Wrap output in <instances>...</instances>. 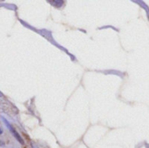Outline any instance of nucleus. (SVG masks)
<instances>
[{
    "label": "nucleus",
    "mask_w": 149,
    "mask_h": 148,
    "mask_svg": "<svg viewBox=\"0 0 149 148\" xmlns=\"http://www.w3.org/2000/svg\"><path fill=\"white\" fill-rule=\"evenodd\" d=\"M32 148H37V147H35L34 145H32Z\"/></svg>",
    "instance_id": "nucleus-2"
},
{
    "label": "nucleus",
    "mask_w": 149,
    "mask_h": 148,
    "mask_svg": "<svg viewBox=\"0 0 149 148\" xmlns=\"http://www.w3.org/2000/svg\"><path fill=\"white\" fill-rule=\"evenodd\" d=\"M3 133V132H2V130H1V129H0V134H1V133Z\"/></svg>",
    "instance_id": "nucleus-3"
},
{
    "label": "nucleus",
    "mask_w": 149,
    "mask_h": 148,
    "mask_svg": "<svg viewBox=\"0 0 149 148\" xmlns=\"http://www.w3.org/2000/svg\"><path fill=\"white\" fill-rule=\"evenodd\" d=\"M2 120H3V122L5 123L6 126H7V127L10 129V131L12 133V134H13V136L16 138V140H17L21 144V145H24V140H23V139L21 138V136L18 134V133H17V131H16V130H15V129H14V128L10 125V123H9V122H8V121H7L3 117H2Z\"/></svg>",
    "instance_id": "nucleus-1"
}]
</instances>
